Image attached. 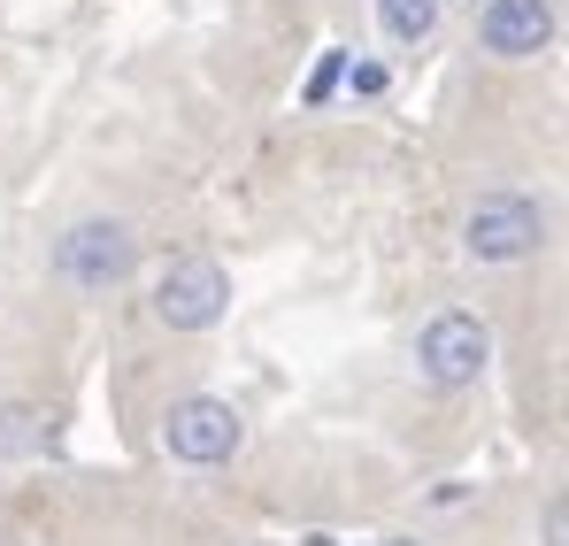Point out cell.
Instances as JSON below:
<instances>
[{
	"label": "cell",
	"instance_id": "4",
	"mask_svg": "<svg viewBox=\"0 0 569 546\" xmlns=\"http://www.w3.org/2000/svg\"><path fill=\"white\" fill-rule=\"evenodd\" d=\"M485 363H492V331H485V316H470V308H439V316L423 324V339H416V369H423V385H439V393L477 385Z\"/></svg>",
	"mask_w": 569,
	"mask_h": 546
},
{
	"label": "cell",
	"instance_id": "9",
	"mask_svg": "<svg viewBox=\"0 0 569 546\" xmlns=\"http://www.w3.org/2000/svg\"><path fill=\"white\" fill-rule=\"evenodd\" d=\"M339 62H347V54H339V47H331V54H323V62H316V78H308V100H323V92H331V78H339Z\"/></svg>",
	"mask_w": 569,
	"mask_h": 546
},
{
	"label": "cell",
	"instance_id": "7",
	"mask_svg": "<svg viewBox=\"0 0 569 546\" xmlns=\"http://www.w3.org/2000/svg\"><path fill=\"white\" fill-rule=\"evenodd\" d=\"M54 447V416L39 400H8L0 408V461H31Z\"/></svg>",
	"mask_w": 569,
	"mask_h": 546
},
{
	"label": "cell",
	"instance_id": "10",
	"mask_svg": "<svg viewBox=\"0 0 569 546\" xmlns=\"http://www.w3.org/2000/svg\"><path fill=\"white\" fill-rule=\"evenodd\" d=\"M378 546H423V539H378Z\"/></svg>",
	"mask_w": 569,
	"mask_h": 546
},
{
	"label": "cell",
	"instance_id": "2",
	"mask_svg": "<svg viewBox=\"0 0 569 546\" xmlns=\"http://www.w3.org/2000/svg\"><path fill=\"white\" fill-rule=\"evenodd\" d=\"M547 247V208L531 192H477L470 224H462V255L470 262H523Z\"/></svg>",
	"mask_w": 569,
	"mask_h": 546
},
{
	"label": "cell",
	"instance_id": "6",
	"mask_svg": "<svg viewBox=\"0 0 569 546\" xmlns=\"http://www.w3.org/2000/svg\"><path fill=\"white\" fill-rule=\"evenodd\" d=\"M555 39V0H485L477 8V47L500 62H531Z\"/></svg>",
	"mask_w": 569,
	"mask_h": 546
},
{
	"label": "cell",
	"instance_id": "8",
	"mask_svg": "<svg viewBox=\"0 0 569 546\" xmlns=\"http://www.w3.org/2000/svg\"><path fill=\"white\" fill-rule=\"evenodd\" d=\"M378 23L392 47H423L439 31V0H378Z\"/></svg>",
	"mask_w": 569,
	"mask_h": 546
},
{
	"label": "cell",
	"instance_id": "3",
	"mask_svg": "<svg viewBox=\"0 0 569 546\" xmlns=\"http://www.w3.org/2000/svg\"><path fill=\"white\" fill-rule=\"evenodd\" d=\"M162 447H170V461H186V469H216V461H231L247 447V416L231 400H216V393H186L162 416Z\"/></svg>",
	"mask_w": 569,
	"mask_h": 546
},
{
	"label": "cell",
	"instance_id": "1",
	"mask_svg": "<svg viewBox=\"0 0 569 546\" xmlns=\"http://www.w3.org/2000/svg\"><path fill=\"white\" fill-rule=\"evenodd\" d=\"M139 270V239H131V224H116V216H86V224H70L62 239H54V277L70 285V292H116L123 277Z\"/></svg>",
	"mask_w": 569,
	"mask_h": 546
},
{
	"label": "cell",
	"instance_id": "5",
	"mask_svg": "<svg viewBox=\"0 0 569 546\" xmlns=\"http://www.w3.org/2000/svg\"><path fill=\"white\" fill-rule=\"evenodd\" d=\"M223 308H231V270H223L216 255H178V262H162V277H154V324H170V331H208V324H223Z\"/></svg>",
	"mask_w": 569,
	"mask_h": 546
}]
</instances>
